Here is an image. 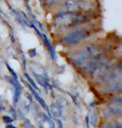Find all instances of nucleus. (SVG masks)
Listing matches in <instances>:
<instances>
[{
	"mask_svg": "<svg viewBox=\"0 0 122 128\" xmlns=\"http://www.w3.org/2000/svg\"><path fill=\"white\" fill-rule=\"evenodd\" d=\"M23 126L25 128H33V126L31 124L30 120L28 119H25V120L23 122Z\"/></svg>",
	"mask_w": 122,
	"mask_h": 128,
	"instance_id": "nucleus-13",
	"label": "nucleus"
},
{
	"mask_svg": "<svg viewBox=\"0 0 122 128\" xmlns=\"http://www.w3.org/2000/svg\"><path fill=\"white\" fill-rule=\"evenodd\" d=\"M28 56H29L30 58H33L37 55V50L35 48H33V49H30V50H28Z\"/></svg>",
	"mask_w": 122,
	"mask_h": 128,
	"instance_id": "nucleus-11",
	"label": "nucleus"
},
{
	"mask_svg": "<svg viewBox=\"0 0 122 128\" xmlns=\"http://www.w3.org/2000/svg\"><path fill=\"white\" fill-rule=\"evenodd\" d=\"M10 114L13 116V118H16L17 117V112H16V110H15V109L14 108H10Z\"/></svg>",
	"mask_w": 122,
	"mask_h": 128,
	"instance_id": "nucleus-15",
	"label": "nucleus"
},
{
	"mask_svg": "<svg viewBox=\"0 0 122 128\" xmlns=\"http://www.w3.org/2000/svg\"><path fill=\"white\" fill-rule=\"evenodd\" d=\"M56 122H57V124H58V127L59 128H64V126H63V122H62L61 120L57 119Z\"/></svg>",
	"mask_w": 122,
	"mask_h": 128,
	"instance_id": "nucleus-16",
	"label": "nucleus"
},
{
	"mask_svg": "<svg viewBox=\"0 0 122 128\" xmlns=\"http://www.w3.org/2000/svg\"><path fill=\"white\" fill-rule=\"evenodd\" d=\"M121 104H122V98L121 96H117V97L112 99L110 106H116V107H121Z\"/></svg>",
	"mask_w": 122,
	"mask_h": 128,
	"instance_id": "nucleus-9",
	"label": "nucleus"
},
{
	"mask_svg": "<svg viewBox=\"0 0 122 128\" xmlns=\"http://www.w3.org/2000/svg\"><path fill=\"white\" fill-rule=\"evenodd\" d=\"M122 110L121 107H116V106H109L105 110V117L106 119H114L116 117H118L121 115Z\"/></svg>",
	"mask_w": 122,
	"mask_h": 128,
	"instance_id": "nucleus-4",
	"label": "nucleus"
},
{
	"mask_svg": "<svg viewBox=\"0 0 122 128\" xmlns=\"http://www.w3.org/2000/svg\"><path fill=\"white\" fill-rule=\"evenodd\" d=\"M25 76H26V78H27V80H28V81L30 83V84L32 86V87L33 88V89H36V90H39V88H38V86H36V84L34 83V81H33V80L31 78V77L28 76V74H27V73H25Z\"/></svg>",
	"mask_w": 122,
	"mask_h": 128,
	"instance_id": "nucleus-10",
	"label": "nucleus"
},
{
	"mask_svg": "<svg viewBox=\"0 0 122 128\" xmlns=\"http://www.w3.org/2000/svg\"><path fill=\"white\" fill-rule=\"evenodd\" d=\"M100 50L101 48L98 43H90L81 49L73 52L69 55V59L75 68L81 69Z\"/></svg>",
	"mask_w": 122,
	"mask_h": 128,
	"instance_id": "nucleus-2",
	"label": "nucleus"
},
{
	"mask_svg": "<svg viewBox=\"0 0 122 128\" xmlns=\"http://www.w3.org/2000/svg\"><path fill=\"white\" fill-rule=\"evenodd\" d=\"M21 94H22V86H18V87H14L13 90V105L16 106L18 102L19 101Z\"/></svg>",
	"mask_w": 122,
	"mask_h": 128,
	"instance_id": "nucleus-6",
	"label": "nucleus"
},
{
	"mask_svg": "<svg viewBox=\"0 0 122 128\" xmlns=\"http://www.w3.org/2000/svg\"><path fill=\"white\" fill-rule=\"evenodd\" d=\"M59 8L80 14H98L100 4L97 0H64Z\"/></svg>",
	"mask_w": 122,
	"mask_h": 128,
	"instance_id": "nucleus-3",
	"label": "nucleus"
},
{
	"mask_svg": "<svg viewBox=\"0 0 122 128\" xmlns=\"http://www.w3.org/2000/svg\"><path fill=\"white\" fill-rule=\"evenodd\" d=\"M64 0H44L45 7L50 10H57L61 7Z\"/></svg>",
	"mask_w": 122,
	"mask_h": 128,
	"instance_id": "nucleus-5",
	"label": "nucleus"
},
{
	"mask_svg": "<svg viewBox=\"0 0 122 128\" xmlns=\"http://www.w3.org/2000/svg\"><path fill=\"white\" fill-rule=\"evenodd\" d=\"M51 112L55 117H59L61 116V106L57 103L51 104Z\"/></svg>",
	"mask_w": 122,
	"mask_h": 128,
	"instance_id": "nucleus-7",
	"label": "nucleus"
},
{
	"mask_svg": "<svg viewBox=\"0 0 122 128\" xmlns=\"http://www.w3.org/2000/svg\"><path fill=\"white\" fill-rule=\"evenodd\" d=\"M96 122H97V116L96 113H94L92 116V119H91V124L93 126H96Z\"/></svg>",
	"mask_w": 122,
	"mask_h": 128,
	"instance_id": "nucleus-14",
	"label": "nucleus"
},
{
	"mask_svg": "<svg viewBox=\"0 0 122 128\" xmlns=\"http://www.w3.org/2000/svg\"><path fill=\"white\" fill-rule=\"evenodd\" d=\"M101 128H121V123L120 122H110L105 123Z\"/></svg>",
	"mask_w": 122,
	"mask_h": 128,
	"instance_id": "nucleus-8",
	"label": "nucleus"
},
{
	"mask_svg": "<svg viewBox=\"0 0 122 128\" xmlns=\"http://www.w3.org/2000/svg\"><path fill=\"white\" fill-rule=\"evenodd\" d=\"M95 28L92 27V24L89 25L81 26L69 30L61 38V44L66 47L78 46L85 42L91 36Z\"/></svg>",
	"mask_w": 122,
	"mask_h": 128,
	"instance_id": "nucleus-1",
	"label": "nucleus"
},
{
	"mask_svg": "<svg viewBox=\"0 0 122 128\" xmlns=\"http://www.w3.org/2000/svg\"><path fill=\"white\" fill-rule=\"evenodd\" d=\"M6 128H16V127H15V126H13V125H11V124H7Z\"/></svg>",
	"mask_w": 122,
	"mask_h": 128,
	"instance_id": "nucleus-18",
	"label": "nucleus"
},
{
	"mask_svg": "<svg viewBox=\"0 0 122 128\" xmlns=\"http://www.w3.org/2000/svg\"><path fill=\"white\" fill-rule=\"evenodd\" d=\"M3 120L7 124H10L11 122H13V119L11 116H3Z\"/></svg>",
	"mask_w": 122,
	"mask_h": 128,
	"instance_id": "nucleus-12",
	"label": "nucleus"
},
{
	"mask_svg": "<svg viewBox=\"0 0 122 128\" xmlns=\"http://www.w3.org/2000/svg\"><path fill=\"white\" fill-rule=\"evenodd\" d=\"M4 110H5V106H4L3 105V104L0 102V112H3Z\"/></svg>",
	"mask_w": 122,
	"mask_h": 128,
	"instance_id": "nucleus-17",
	"label": "nucleus"
}]
</instances>
